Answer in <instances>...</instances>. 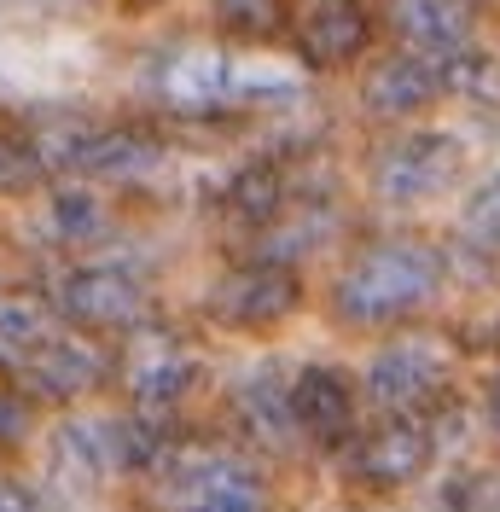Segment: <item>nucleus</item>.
<instances>
[{"label":"nucleus","instance_id":"f257e3e1","mask_svg":"<svg viewBox=\"0 0 500 512\" xmlns=\"http://www.w3.org/2000/svg\"><path fill=\"white\" fill-rule=\"evenodd\" d=\"M437 280H442V256L431 245L390 239V245H373L367 256H355V268L332 291V309L349 326H390V320L419 315L431 303Z\"/></svg>","mask_w":500,"mask_h":512},{"label":"nucleus","instance_id":"f03ea898","mask_svg":"<svg viewBox=\"0 0 500 512\" xmlns=\"http://www.w3.org/2000/svg\"><path fill=\"white\" fill-rule=\"evenodd\" d=\"M175 501L187 512H268V489L262 472L250 466L245 454H227V448H198L175 466Z\"/></svg>","mask_w":500,"mask_h":512},{"label":"nucleus","instance_id":"7ed1b4c3","mask_svg":"<svg viewBox=\"0 0 500 512\" xmlns=\"http://www.w3.org/2000/svg\"><path fill=\"white\" fill-rule=\"evenodd\" d=\"M460 175V146L448 134H402L373 158V187L390 204H425L454 187Z\"/></svg>","mask_w":500,"mask_h":512},{"label":"nucleus","instance_id":"20e7f679","mask_svg":"<svg viewBox=\"0 0 500 512\" xmlns=\"http://www.w3.org/2000/svg\"><path fill=\"white\" fill-rule=\"evenodd\" d=\"M152 309L146 286L128 268H76L59 286V315L82 332H134Z\"/></svg>","mask_w":500,"mask_h":512},{"label":"nucleus","instance_id":"39448f33","mask_svg":"<svg viewBox=\"0 0 500 512\" xmlns=\"http://www.w3.org/2000/svg\"><path fill=\"white\" fill-rule=\"evenodd\" d=\"M437 454V425L425 414H384L355 448V472L367 489H402L413 483Z\"/></svg>","mask_w":500,"mask_h":512},{"label":"nucleus","instance_id":"423d86ee","mask_svg":"<svg viewBox=\"0 0 500 512\" xmlns=\"http://www.w3.org/2000/svg\"><path fill=\"white\" fill-rule=\"evenodd\" d=\"M448 379V355L437 344H390L373 355L367 367V396L378 402V414H419Z\"/></svg>","mask_w":500,"mask_h":512},{"label":"nucleus","instance_id":"0eeeda50","mask_svg":"<svg viewBox=\"0 0 500 512\" xmlns=\"http://www.w3.org/2000/svg\"><path fill=\"white\" fill-rule=\"evenodd\" d=\"M198 379V361L187 355V344L175 338V332H140L123 355V390L140 402V408H169V402H181Z\"/></svg>","mask_w":500,"mask_h":512},{"label":"nucleus","instance_id":"6e6552de","mask_svg":"<svg viewBox=\"0 0 500 512\" xmlns=\"http://www.w3.org/2000/svg\"><path fill=\"white\" fill-rule=\"evenodd\" d=\"M210 309H216V320L245 326V332L274 326V320H285L291 309H297V274H291V268H274V262L239 268V274H227V280L216 286Z\"/></svg>","mask_w":500,"mask_h":512},{"label":"nucleus","instance_id":"1a4fd4ad","mask_svg":"<svg viewBox=\"0 0 500 512\" xmlns=\"http://www.w3.org/2000/svg\"><path fill=\"white\" fill-rule=\"evenodd\" d=\"M18 379H24V390H30L35 402H76V396H88V390L105 379V355H99L88 338L53 332V338L18 367Z\"/></svg>","mask_w":500,"mask_h":512},{"label":"nucleus","instance_id":"9d476101","mask_svg":"<svg viewBox=\"0 0 500 512\" xmlns=\"http://www.w3.org/2000/svg\"><path fill=\"white\" fill-rule=\"evenodd\" d=\"M291 425L320 448H338L355 425V390L338 367H303L291 379Z\"/></svg>","mask_w":500,"mask_h":512},{"label":"nucleus","instance_id":"9b49d317","mask_svg":"<svg viewBox=\"0 0 500 512\" xmlns=\"http://www.w3.org/2000/svg\"><path fill=\"white\" fill-rule=\"evenodd\" d=\"M437 88L442 82L425 59H378L361 76V105H367V117H413L431 105Z\"/></svg>","mask_w":500,"mask_h":512},{"label":"nucleus","instance_id":"f8f14e48","mask_svg":"<svg viewBox=\"0 0 500 512\" xmlns=\"http://www.w3.org/2000/svg\"><path fill=\"white\" fill-rule=\"evenodd\" d=\"M384 18H390V30L402 35L407 47H419V53H448V47H460L466 30H471L466 0H390Z\"/></svg>","mask_w":500,"mask_h":512},{"label":"nucleus","instance_id":"ddd939ff","mask_svg":"<svg viewBox=\"0 0 500 512\" xmlns=\"http://www.w3.org/2000/svg\"><path fill=\"white\" fill-rule=\"evenodd\" d=\"M367 6L361 0H314L309 24H303V53L309 64H349L361 47H367Z\"/></svg>","mask_w":500,"mask_h":512},{"label":"nucleus","instance_id":"4468645a","mask_svg":"<svg viewBox=\"0 0 500 512\" xmlns=\"http://www.w3.org/2000/svg\"><path fill=\"white\" fill-rule=\"evenodd\" d=\"M233 414L245 425L250 443H268V448H285L291 443V384L274 373V367H262V373H250L239 384V396H233Z\"/></svg>","mask_w":500,"mask_h":512},{"label":"nucleus","instance_id":"2eb2a0df","mask_svg":"<svg viewBox=\"0 0 500 512\" xmlns=\"http://www.w3.org/2000/svg\"><path fill=\"white\" fill-rule=\"evenodd\" d=\"M157 158H163V146L146 128H105V134H88L76 146L70 169H88V175H105V181H128V175L157 169Z\"/></svg>","mask_w":500,"mask_h":512},{"label":"nucleus","instance_id":"dca6fc26","mask_svg":"<svg viewBox=\"0 0 500 512\" xmlns=\"http://www.w3.org/2000/svg\"><path fill=\"white\" fill-rule=\"evenodd\" d=\"M53 332H59V320H53V309L41 297H6L0 303V367L18 373Z\"/></svg>","mask_w":500,"mask_h":512},{"label":"nucleus","instance_id":"f3484780","mask_svg":"<svg viewBox=\"0 0 500 512\" xmlns=\"http://www.w3.org/2000/svg\"><path fill=\"white\" fill-rule=\"evenodd\" d=\"M221 210H227L233 222H245V227L274 222V216L285 210V181H280V169H274V163H245V169L227 181Z\"/></svg>","mask_w":500,"mask_h":512},{"label":"nucleus","instance_id":"a211bd4d","mask_svg":"<svg viewBox=\"0 0 500 512\" xmlns=\"http://www.w3.org/2000/svg\"><path fill=\"white\" fill-rule=\"evenodd\" d=\"M47 222L59 239H88V233H99V198L94 192H53Z\"/></svg>","mask_w":500,"mask_h":512},{"label":"nucleus","instance_id":"6ab92c4d","mask_svg":"<svg viewBox=\"0 0 500 512\" xmlns=\"http://www.w3.org/2000/svg\"><path fill=\"white\" fill-rule=\"evenodd\" d=\"M35 175H41V158L30 152V140H12V134H0V198H12V192H30Z\"/></svg>","mask_w":500,"mask_h":512},{"label":"nucleus","instance_id":"aec40b11","mask_svg":"<svg viewBox=\"0 0 500 512\" xmlns=\"http://www.w3.org/2000/svg\"><path fill=\"white\" fill-rule=\"evenodd\" d=\"M216 12H221V24H233V30L268 35L285 18V0H216Z\"/></svg>","mask_w":500,"mask_h":512},{"label":"nucleus","instance_id":"412c9836","mask_svg":"<svg viewBox=\"0 0 500 512\" xmlns=\"http://www.w3.org/2000/svg\"><path fill=\"white\" fill-rule=\"evenodd\" d=\"M466 233H471V239H483V245H500V175L471 192V204H466Z\"/></svg>","mask_w":500,"mask_h":512},{"label":"nucleus","instance_id":"4be33fe9","mask_svg":"<svg viewBox=\"0 0 500 512\" xmlns=\"http://www.w3.org/2000/svg\"><path fill=\"white\" fill-rule=\"evenodd\" d=\"M454 507L460 512H500V466L495 472H477V478L454 495Z\"/></svg>","mask_w":500,"mask_h":512},{"label":"nucleus","instance_id":"5701e85b","mask_svg":"<svg viewBox=\"0 0 500 512\" xmlns=\"http://www.w3.org/2000/svg\"><path fill=\"white\" fill-rule=\"evenodd\" d=\"M24 431H30V402L12 396V390H0V443H12V437H24Z\"/></svg>","mask_w":500,"mask_h":512},{"label":"nucleus","instance_id":"b1692460","mask_svg":"<svg viewBox=\"0 0 500 512\" xmlns=\"http://www.w3.org/2000/svg\"><path fill=\"white\" fill-rule=\"evenodd\" d=\"M0 512H41V501H35V489H30V483L0 478Z\"/></svg>","mask_w":500,"mask_h":512},{"label":"nucleus","instance_id":"393cba45","mask_svg":"<svg viewBox=\"0 0 500 512\" xmlns=\"http://www.w3.org/2000/svg\"><path fill=\"white\" fill-rule=\"evenodd\" d=\"M489 425L500 431V379H495V390H489Z\"/></svg>","mask_w":500,"mask_h":512}]
</instances>
